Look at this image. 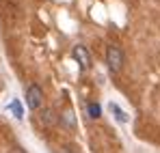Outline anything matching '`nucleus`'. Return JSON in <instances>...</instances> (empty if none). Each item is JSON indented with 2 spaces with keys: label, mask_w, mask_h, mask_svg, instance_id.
Instances as JSON below:
<instances>
[{
  "label": "nucleus",
  "mask_w": 160,
  "mask_h": 153,
  "mask_svg": "<svg viewBox=\"0 0 160 153\" xmlns=\"http://www.w3.org/2000/svg\"><path fill=\"white\" fill-rule=\"evenodd\" d=\"M106 65H108V69H110L112 74H119V71H121V67H123V52H121V48H117V45H110V48H108Z\"/></svg>",
  "instance_id": "obj_1"
},
{
  "label": "nucleus",
  "mask_w": 160,
  "mask_h": 153,
  "mask_svg": "<svg viewBox=\"0 0 160 153\" xmlns=\"http://www.w3.org/2000/svg\"><path fill=\"white\" fill-rule=\"evenodd\" d=\"M43 103V91L39 84H30L26 88V106L30 110H39Z\"/></svg>",
  "instance_id": "obj_2"
},
{
  "label": "nucleus",
  "mask_w": 160,
  "mask_h": 153,
  "mask_svg": "<svg viewBox=\"0 0 160 153\" xmlns=\"http://www.w3.org/2000/svg\"><path fill=\"white\" fill-rule=\"evenodd\" d=\"M74 58L78 60L80 69H91V54H89V50L84 48V45H76L74 48Z\"/></svg>",
  "instance_id": "obj_3"
},
{
  "label": "nucleus",
  "mask_w": 160,
  "mask_h": 153,
  "mask_svg": "<svg viewBox=\"0 0 160 153\" xmlns=\"http://www.w3.org/2000/svg\"><path fill=\"white\" fill-rule=\"evenodd\" d=\"M61 123H63V127L65 129H76V114H74V110H65L63 114H61V119H58Z\"/></svg>",
  "instance_id": "obj_4"
},
{
  "label": "nucleus",
  "mask_w": 160,
  "mask_h": 153,
  "mask_svg": "<svg viewBox=\"0 0 160 153\" xmlns=\"http://www.w3.org/2000/svg\"><path fill=\"white\" fill-rule=\"evenodd\" d=\"M39 121L46 125V127H50V125H54V123H58V117L54 114V110H41V117H39Z\"/></svg>",
  "instance_id": "obj_5"
},
{
  "label": "nucleus",
  "mask_w": 160,
  "mask_h": 153,
  "mask_svg": "<svg viewBox=\"0 0 160 153\" xmlns=\"http://www.w3.org/2000/svg\"><path fill=\"white\" fill-rule=\"evenodd\" d=\"M108 110L115 114V119H117L119 123H128V114H126V112H123V110H121L117 103H110V106H108Z\"/></svg>",
  "instance_id": "obj_6"
},
{
  "label": "nucleus",
  "mask_w": 160,
  "mask_h": 153,
  "mask_svg": "<svg viewBox=\"0 0 160 153\" xmlns=\"http://www.w3.org/2000/svg\"><path fill=\"white\" fill-rule=\"evenodd\" d=\"M9 110L13 112V117H15V119H22V117H24V108H22L20 99H13V102L9 103Z\"/></svg>",
  "instance_id": "obj_7"
},
{
  "label": "nucleus",
  "mask_w": 160,
  "mask_h": 153,
  "mask_svg": "<svg viewBox=\"0 0 160 153\" xmlns=\"http://www.w3.org/2000/svg\"><path fill=\"white\" fill-rule=\"evenodd\" d=\"M87 112H89V117H91V119H100L102 108H100L98 103H89V106H87Z\"/></svg>",
  "instance_id": "obj_8"
},
{
  "label": "nucleus",
  "mask_w": 160,
  "mask_h": 153,
  "mask_svg": "<svg viewBox=\"0 0 160 153\" xmlns=\"http://www.w3.org/2000/svg\"><path fill=\"white\" fill-rule=\"evenodd\" d=\"M11 153H26L24 149H20V147H15V149H11Z\"/></svg>",
  "instance_id": "obj_9"
},
{
  "label": "nucleus",
  "mask_w": 160,
  "mask_h": 153,
  "mask_svg": "<svg viewBox=\"0 0 160 153\" xmlns=\"http://www.w3.org/2000/svg\"><path fill=\"white\" fill-rule=\"evenodd\" d=\"M58 153H76V151H72V149H61Z\"/></svg>",
  "instance_id": "obj_10"
}]
</instances>
